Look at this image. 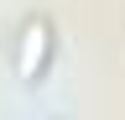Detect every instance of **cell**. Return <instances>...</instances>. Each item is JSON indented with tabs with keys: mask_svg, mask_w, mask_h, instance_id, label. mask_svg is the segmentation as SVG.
<instances>
[{
	"mask_svg": "<svg viewBox=\"0 0 125 120\" xmlns=\"http://www.w3.org/2000/svg\"><path fill=\"white\" fill-rule=\"evenodd\" d=\"M47 47H52V32H47V21H31L26 32H21L16 73H21V78H42V68H47Z\"/></svg>",
	"mask_w": 125,
	"mask_h": 120,
	"instance_id": "obj_1",
	"label": "cell"
}]
</instances>
